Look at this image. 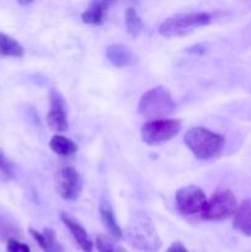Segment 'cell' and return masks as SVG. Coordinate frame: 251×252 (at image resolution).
<instances>
[{
	"label": "cell",
	"mask_w": 251,
	"mask_h": 252,
	"mask_svg": "<svg viewBox=\"0 0 251 252\" xmlns=\"http://www.w3.org/2000/svg\"><path fill=\"white\" fill-rule=\"evenodd\" d=\"M107 7L108 2L106 1L90 2L88 9L81 14V20H83V22L89 25H101L106 12H107Z\"/></svg>",
	"instance_id": "cell-15"
},
{
	"label": "cell",
	"mask_w": 251,
	"mask_h": 252,
	"mask_svg": "<svg viewBox=\"0 0 251 252\" xmlns=\"http://www.w3.org/2000/svg\"><path fill=\"white\" fill-rule=\"evenodd\" d=\"M106 57L108 62L116 68H125L130 65L134 61L132 52L123 44H111L106 49Z\"/></svg>",
	"instance_id": "cell-12"
},
{
	"label": "cell",
	"mask_w": 251,
	"mask_h": 252,
	"mask_svg": "<svg viewBox=\"0 0 251 252\" xmlns=\"http://www.w3.org/2000/svg\"><path fill=\"white\" fill-rule=\"evenodd\" d=\"M49 102H51V108L47 115V123H48L49 128L56 132H65L69 128L65 112V102L56 89H52L49 93Z\"/></svg>",
	"instance_id": "cell-9"
},
{
	"label": "cell",
	"mask_w": 251,
	"mask_h": 252,
	"mask_svg": "<svg viewBox=\"0 0 251 252\" xmlns=\"http://www.w3.org/2000/svg\"><path fill=\"white\" fill-rule=\"evenodd\" d=\"M185 144L197 159L208 160L218 157L223 152L225 139L223 135L204 127H194L187 130L185 135Z\"/></svg>",
	"instance_id": "cell-2"
},
{
	"label": "cell",
	"mask_w": 251,
	"mask_h": 252,
	"mask_svg": "<svg viewBox=\"0 0 251 252\" xmlns=\"http://www.w3.org/2000/svg\"><path fill=\"white\" fill-rule=\"evenodd\" d=\"M126 26H127L128 33L133 37L138 36L143 30V21L134 7H128L126 11Z\"/></svg>",
	"instance_id": "cell-18"
},
{
	"label": "cell",
	"mask_w": 251,
	"mask_h": 252,
	"mask_svg": "<svg viewBox=\"0 0 251 252\" xmlns=\"http://www.w3.org/2000/svg\"><path fill=\"white\" fill-rule=\"evenodd\" d=\"M125 235L133 248L143 252H157L162 245L152 219L142 211H135L132 214Z\"/></svg>",
	"instance_id": "cell-1"
},
{
	"label": "cell",
	"mask_w": 251,
	"mask_h": 252,
	"mask_svg": "<svg viewBox=\"0 0 251 252\" xmlns=\"http://www.w3.org/2000/svg\"><path fill=\"white\" fill-rule=\"evenodd\" d=\"M59 218H61L62 223L66 226V229L70 231V234L73 235L74 240L76 241L79 248L84 252H93L94 243L90 239V236H89L88 231L83 228V225L79 221H76L75 219L71 218L69 214L64 213V212H61Z\"/></svg>",
	"instance_id": "cell-10"
},
{
	"label": "cell",
	"mask_w": 251,
	"mask_h": 252,
	"mask_svg": "<svg viewBox=\"0 0 251 252\" xmlns=\"http://www.w3.org/2000/svg\"><path fill=\"white\" fill-rule=\"evenodd\" d=\"M176 206L182 214L193 216L202 213L207 204L206 193L198 186H186L176 192Z\"/></svg>",
	"instance_id": "cell-7"
},
{
	"label": "cell",
	"mask_w": 251,
	"mask_h": 252,
	"mask_svg": "<svg viewBox=\"0 0 251 252\" xmlns=\"http://www.w3.org/2000/svg\"><path fill=\"white\" fill-rule=\"evenodd\" d=\"M6 252H31L26 244H21L16 239H7Z\"/></svg>",
	"instance_id": "cell-21"
},
{
	"label": "cell",
	"mask_w": 251,
	"mask_h": 252,
	"mask_svg": "<svg viewBox=\"0 0 251 252\" xmlns=\"http://www.w3.org/2000/svg\"><path fill=\"white\" fill-rule=\"evenodd\" d=\"M96 249L98 252H128L125 248L118 245L115 239L107 235H98L96 238Z\"/></svg>",
	"instance_id": "cell-19"
},
{
	"label": "cell",
	"mask_w": 251,
	"mask_h": 252,
	"mask_svg": "<svg viewBox=\"0 0 251 252\" xmlns=\"http://www.w3.org/2000/svg\"><path fill=\"white\" fill-rule=\"evenodd\" d=\"M238 209V202L231 191H219L207 201L206 207L201 213L202 219L204 220H224L235 214Z\"/></svg>",
	"instance_id": "cell-5"
},
{
	"label": "cell",
	"mask_w": 251,
	"mask_h": 252,
	"mask_svg": "<svg viewBox=\"0 0 251 252\" xmlns=\"http://www.w3.org/2000/svg\"><path fill=\"white\" fill-rule=\"evenodd\" d=\"M233 225L235 230L246 236H251V198L245 199L238 206L234 214Z\"/></svg>",
	"instance_id": "cell-11"
},
{
	"label": "cell",
	"mask_w": 251,
	"mask_h": 252,
	"mask_svg": "<svg viewBox=\"0 0 251 252\" xmlns=\"http://www.w3.org/2000/svg\"><path fill=\"white\" fill-rule=\"evenodd\" d=\"M166 252H188V251H187V249L185 248L184 244L180 243V241H175V243H172L171 245L169 246V249H167Z\"/></svg>",
	"instance_id": "cell-22"
},
{
	"label": "cell",
	"mask_w": 251,
	"mask_h": 252,
	"mask_svg": "<svg viewBox=\"0 0 251 252\" xmlns=\"http://www.w3.org/2000/svg\"><path fill=\"white\" fill-rule=\"evenodd\" d=\"M175 102L170 91L164 86H157L140 97L138 111L144 118L149 121L165 120V117L175 110Z\"/></svg>",
	"instance_id": "cell-3"
},
{
	"label": "cell",
	"mask_w": 251,
	"mask_h": 252,
	"mask_svg": "<svg viewBox=\"0 0 251 252\" xmlns=\"http://www.w3.org/2000/svg\"><path fill=\"white\" fill-rule=\"evenodd\" d=\"M56 186L62 198L65 201H73L80 194L83 189V179L74 167L66 166L56 174Z\"/></svg>",
	"instance_id": "cell-8"
},
{
	"label": "cell",
	"mask_w": 251,
	"mask_h": 252,
	"mask_svg": "<svg viewBox=\"0 0 251 252\" xmlns=\"http://www.w3.org/2000/svg\"><path fill=\"white\" fill-rule=\"evenodd\" d=\"M14 167L10 164L9 160L6 159L2 150L0 149V180H2V181H9V180L14 179Z\"/></svg>",
	"instance_id": "cell-20"
},
{
	"label": "cell",
	"mask_w": 251,
	"mask_h": 252,
	"mask_svg": "<svg viewBox=\"0 0 251 252\" xmlns=\"http://www.w3.org/2000/svg\"><path fill=\"white\" fill-rule=\"evenodd\" d=\"M181 130V121L157 120L144 123L142 127L143 142L149 145L169 142Z\"/></svg>",
	"instance_id": "cell-6"
},
{
	"label": "cell",
	"mask_w": 251,
	"mask_h": 252,
	"mask_svg": "<svg viewBox=\"0 0 251 252\" xmlns=\"http://www.w3.org/2000/svg\"><path fill=\"white\" fill-rule=\"evenodd\" d=\"M49 148L52 149V152L56 153L57 155H61V157H70L78 150L75 143L59 134L52 137L51 142H49Z\"/></svg>",
	"instance_id": "cell-16"
},
{
	"label": "cell",
	"mask_w": 251,
	"mask_h": 252,
	"mask_svg": "<svg viewBox=\"0 0 251 252\" xmlns=\"http://www.w3.org/2000/svg\"><path fill=\"white\" fill-rule=\"evenodd\" d=\"M0 54L7 57H22L24 47L16 39L0 32Z\"/></svg>",
	"instance_id": "cell-17"
},
{
	"label": "cell",
	"mask_w": 251,
	"mask_h": 252,
	"mask_svg": "<svg viewBox=\"0 0 251 252\" xmlns=\"http://www.w3.org/2000/svg\"><path fill=\"white\" fill-rule=\"evenodd\" d=\"M212 15L209 12L176 15L165 20L159 27V33L165 37H181L191 33L198 27L211 24Z\"/></svg>",
	"instance_id": "cell-4"
},
{
	"label": "cell",
	"mask_w": 251,
	"mask_h": 252,
	"mask_svg": "<svg viewBox=\"0 0 251 252\" xmlns=\"http://www.w3.org/2000/svg\"><path fill=\"white\" fill-rule=\"evenodd\" d=\"M100 216L102 224L108 230V234H110L113 239H116V240H121V239L123 238V231L122 229L120 228L117 221H116V217L112 208H111L108 202L105 201V199H103L100 204Z\"/></svg>",
	"instance_id": "cell-14"
},
{
	"label": "cell",
	"mask_w": 251,
	"mask_h": 252,
	"mask_svg": "<svg viewBox=\"0 0 251 252\" xmlns=\"http://www.w3.org/2000/svg\"><path fill=\"white\" fill-rule=\"evenodd\" d=\"M29 231L43 252H64L63 246L57 241L56 233L52 229H44L41 233L30 228Z\"/></svg>",
	"instance_id": "cell-13"
}]
</instances>
